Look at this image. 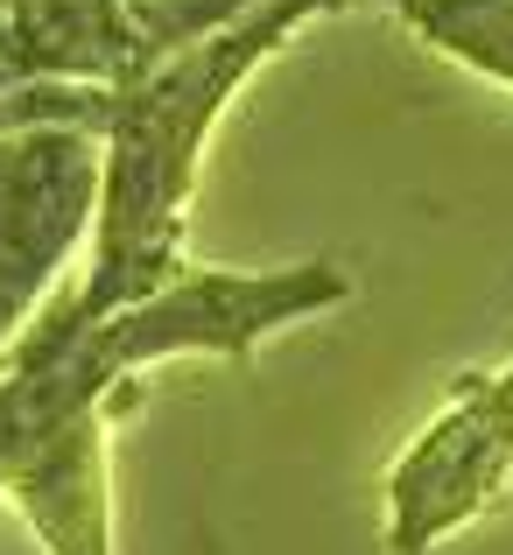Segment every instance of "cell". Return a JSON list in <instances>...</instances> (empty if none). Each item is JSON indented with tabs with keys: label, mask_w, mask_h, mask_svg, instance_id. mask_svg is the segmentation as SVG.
Listing matches in <instances>:
<instances>
[{
	"label": "cell",
	"mask_w": 513,
	"mask_h": 555,
	"mask_svg": "<svg viewBox=\"0 0 513 555\" xmlns=\"http://www.w3.org/2000/svg\"><path fill=\"white\" fill-rule=\"evenodd\" d=\"M394 14L436 56L513 92V0H394Z\"/></svg>",
	"instance_id": "cell-4"
},
{
	"label": "cell",
	"mask_w": 513,
	"mask_h": 555,
	"mask_svg": "<svg viewBox=\"0 0 513 555\" xmlns=\"http://www.w3.org/2000/svg\"><path fill=\"white\" fill-rule=\"evenodd\" d=\"M513 478V359L500 373H458L444 415L387 472V555H429L500 506Z\"/></svg>",
	"instance_id": "cell-3"
},
{
	"label": "cell",
	"mask_w": 513,
	"mask_h": 555,
	"mask_svg": "<svg viewBox=\"0 0 513 555\" xmlns=\"http://www.w3.org/2000/svg\"><path fill=\"white\" fill-rule=\"evenodd\" d=\"M14 92H22V85H14L8 70H0V127H14Z\"/></svg>",
	"instance_id": "cell-5"
},
{
	"label": "cell",
	"mask_w": 513,
	"mask_h": 555,
	"mask_svg": "<svg viewBox=\"0 0 513 555\" xmlns=\"http://www.w3.org/2000/svg\"><path fill=\"white\" fill-rule=\"evenodd\" d=\"M359 0H268V8L240 14L232 28L176 50L149 78L106 92V120H99V218L92 246H85V274L64 296L78 324L120 317L155 302L190 274V197H197V163L211 127L240 99L268 56L288 50L303 22L317 14H345Z\"/></svg>",
	"instance_id": "cell-1"
},
{
	"label": "cell",
	"mask_w": 513,
	"mask_h": 555,
	"mask_svg": "<svg viewBox=\"0 0 513 555\" xmlns=\"http://www.w3.org/2000/svg\"><path fill=\"white\" fill-rule=\"evenodd\" d=\"M99 134L85 127H0V352L36 324L56 274L92 246Z\"/></svg>",
	"instance_id": "cell-2"
}]
</instances>
